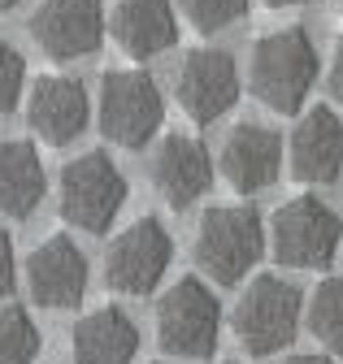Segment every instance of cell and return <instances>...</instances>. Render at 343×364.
<instances>
[{
	"label": "cell",
	"instance_id": "17",
	"mask_svg": "<svg viewBox=\"0 0 343 364\" xmlns=\"http://www.w3.org/2000/svg\"><path fill=\"white\" fill-rule=\"evenodd\" d=\"M139 351V330L117 304L92 308L88 316H78V326L70 334V355L74 364H131Z\"/></svg>",
	"mask_w": 343,
	"mask_h": 364
},
{
	"label": "cell",
	"instance_id": "7",
	"mask_svg": "<svg viewBox=\"0 0 343 364\" xmlns=\"http://www.w3.org/2000/svg\"><path fill=\"white\" fill-rule=\"evenodd\" d=\"M100 134L117 148H144L165 122V100L152 74L144 70H109L100 78Z\"/></svg>",
	"mask_w": 343,
	"mask_h": 364
},
{
	"label": "cell",
	"instance_id": "22",
	"mask_svg": "<svg viewBox=\"0 0 343 364\" xmlns=\"http://www.w3.org/2000/svg\"><path fill=\"white\" fill-rule=\"evenodd\" d=\"M22 87H26V61L9 39H0V113H9L22 100Z\"/></svg>",
	"mask_w": 343,
	"mask_h": 364
},
{
	"label": "cell",
	"instance_id": "13",
	"mask_svg": "<svg viewBox=\"0 0 343 364\" xmlns=\"http://www.w3.org/2000/svg\"><path fill=\"white\" fill-rule=\"evenodd\" d=\"M287 169L295 182H334L343 173V117L330 105H313L287 139Z\"/></svg>",
	"mask_w": 343,
	"mask_h": 364
},
{
	"label": "cell",
	"instance_id": "11",
	"mask_svg": "<svg viewBox=\"0 0 343 364\" xmlns=\"http://www.w3.org/2000/svg\"><path fill=\"white\" fill-rule=\"evenodd\" d=\"M26 287L39 308H78L88 295V256L78 252L70 235H48L26 256Z\"/></svg>",
	"mask_w": 343,
	"mask_h": 364
},
{
	"label": "cell",
	"instance_id": "21",
	"mask_svg": "<svg viewBox=\"0 0 343 364\" xmlns=\"http://www.w3.org/2000/svg\"><path fill=\"white\" fill-rule=\"evenodd\" d=\"M179 5H183V18L200 35H218L248 18V0H179Z\"/></svg>",
	"mask_w": 343,
	"mask_h": 364
},
{
	"label": "cell",
	"instance_id": "5",
	"mask_svg": "<svg viewBox=\"0 0 343 364\" xmlns=\"http://www.w3.org/2000/svg\"><path fill=\"white\" fill-rule=\"evenodd\" d=\"M126 204V173L113 165L109 152H83L61 169L57 208L70 225L88 235H105Z\"/></svg>",
	"mask_w": 343,
	"mask_h": 364
},
{
	"label": "cell",
	"instance_id": "25",
	"mask_svg": "<svg viewBox=\"0 0 343 364\" xmlns=\"http://www.w3.org/2000/svg\"><path fill=\"white\" fill-rule=\"evenodd\" d=\"M287 364H330V355H317V351H309V355H291Z\"/></svg>",
	"mask_w": 343,
	"mask_h": 364
},
{
	"label": "cell",
	"instance_id": "29",
	"mask_svg": "<svg viewBox=\"0 0 343 364\" xmlns=\"http://www.w3.org/2000/svg\"><path fill=\"white\" fill-rule=\"evenodd\" d=\"M231 364H235V360H231Z\"/></svg>",
	"mask_w": 343,
	"mask_h": 364
},
{
	"label": "cell",
	"instance_id": "14",
	"mask_svg": "<svg viewBox=\"0 0 343 364\" xmlns=\"http://www.w3.org/2000/svg\"><path fill=\"white\" fill-rule=\"evenodd\" d=\"M148 173H152V187L161 191V200L183 213L213 187V156L191 134H165L152 152Z\"/></svg>",
	"mask_w": 343,
	"mask_h": 364
},
{
	"label": "cell",
	"instance_id": "1",
	"mask_svg": "<svg viewBox=\"0 0 343 364\" xmlns=\"http://www.w3.org/2000/svg\"><path fill=\"white\" fill-rule=\"evenodd\" d=\"M317 82V48L305 26H283L252 43L248 87L274 113H300Z\"/></svg>",
	"mask_w": 343,
	"mask_h": 364
},
{
	"label": "cell",
	"instance_id": "8",
	"mask_svg": "<svg viewBox=\"0 0 343 364\" xmlns=\"http://www.w3.org/2000/svg\"><path fill=\"white\" fill-rule=\"evenodd\" d=\"M174 260V239L157 217L131 221L105 247V282L117 295H152Z\"/></svg>",
	"mask_w": 343,
	"mask_h": 364
},
{
	"label": "cell",
	"instance_id": "18",
	"mask_svg": "<svg viewBox=\"0 0 343 364\" xmlns=\"http://www.w3.org/2000/svg\"><path fill=\"white\" fill-rule=\"evenodd\" d=\"M48 191L44 161L31 139H0V213L26 221Z\"/></svg>",
	"mask_w": 343,
	"mask_h": 364
},
{
	"label": "cell",
	"instance_id": "2",
	"mask_svg": "<svg viewBox=\"0 0 343 364\" xmlns=\"http://www.w3.org/2000/svg\"><path fill=\"white\" fill-rule=\"evenodd\" d=\"M265 256V221L252 204H213L196 230V264L218 287H235Z\"/></svg>",
	"mask_w": 343,
	"mask_h": 364
},
{
	"label": "cell",
	"instance_id": "20",
	"mask_svg": "<svg viewBox=\"0 0 343 364\" xmlns=\"http://www.w3.org/2000/svg\"><path fill=\"white\" fill-rule=\"evenodd\" d=\"M39 355V326L22 304L0 308V364H35Z\"/></svg>",
	"mask_w": 343,
	"mask_h": 364
},
{
	"label": "cell",
	"instance_id": "19",
	"mask_svg": "<svg viewBox=\"0 0 343 364\" xmlns=\"http://www.w3.org/2000/svg\"><path fill=\"white\" fill-rule=\"evenodd\" d=\"M309 334L326 351H343V273H330L313 287L309 299Z\"/></svg>",
	"mask_w": 343,
	"mask_h": 364
},
{
	"label": "cell",
	"instance_id": "12",
	"mask_svg": "<svg viewBox=\"0 0 343 364\" xmlns=\"http://www.w3.org/2000/svg\"><path fill=\"white\" fill-rule=\"evenodd\" d=\"M92 117V100H88V87L70 74H44L31 96H26V122L44 144L65 148L74 144L83 130H88Z\"/></svg>",
	"mask_w": 343,
	"mask_h": 364
},
{
	"label": "cell",
	"instance_id": "24",
	"mask_svg": "<svg viewBox=\"0 0 343 364\" xmlns=\"http://www.w3.org/2000/svg\"><path fill=\"white\" fill-rule=\"evenodd\" d=\"M330 91H334V100L343 105V39L334 43V61H330Z\"/></svg>",
	"mask_w": 343,
	"mask_h": 364
},
{
	"label": "cell",
	"instance_id": "23",
	"mask_svg": "<svg viewBox=\"0 0 343 364\" xmlns=\"http://www.w3.org/2000/svg\"><path fill=\"white\" fill-rule=\"evenodd\" d=\"M14 282H18V264H14V239L9 230H0V299L14 295Z\"/></svg>",
	"mask_w": 343,
	"mask_h": 364
},
{
	"label": "cell",
	"instance_id": "10",
	"mask_svg": "<svg viewBox=\"0 0 343 364\" xmlns=\"http://www.w3.org/2000/svg\"><path fill=\"white\" fill-rule=\"evenodd\" d=\"M174 96L183 105V113L196 126H213L218 117H226L239 100V70L235 57L222 48H196L183 57L179 65V82Z\"/></svg>",
	"mask_w": 343,
	"mask_h": 364
},
{
	"label": "cell",
	"instance_id": "4",
	"mask_svg": "<svg viewBox=\"0 0 343 364\" xmlns=\"http://www.w3.org/2000/svg\"><path fill=\"white\" fill-rule=\"evenodd\" d=\"M222 338V304L200 278H179L157 299V343L165 355L209 360Z\"/></svg>",
	"mask_w": 343,
	"mask_h": 364
},
{
	"label": "cell",
	"instance_id": "26",
	"mask_svg": "<svg viewBox=\"0 0 343 364\" xmlns=\"http://www.w3.org/2000/svg\"><path fill=\"white\" fill-rule=\"evenodd\" d=\"M274 9H291V5H309V0H270Z\"/></svg>",
	"mask_w": 343,
	"mask_h": 364
},
{
	"label": "cell",
	"instance_id": "16",
	"mask_svg": "<svg viewBox=\"0 0 343 364\" xmlns=\"http://www.w3.org/2000/svg\"><path fill=\"white\" fill-rule=\"evenodd\" d=\"M109 26L117 48L135 61H152L179 43V18L169 0H117Z\"/></svg>",
	"mask_w": 343,
	"mask_h": 364
},
{
	"label": "cell",
	"instance_id": "6",
	"mask_svg": "<svg viewBox=\"0 0 343 364\" xmlns=\"http://www.w3.org/2000/svg\"><path fill=\"white\" fill-rule=\"evenodd\" d=\"M270 243L274 260L287 269H326L343 243V217L317 196H295L278 204L270 221Z\"/></svg>",
	"mask_w": 343,
	"mask_h": 364
},
{
	"label": "cell",
	"instance_id": "3",
	"mask_svg": "<svg viewBox=\"0 0 343 364\" xmlns=\"http://www.w3.org/2000/svg\"><path fill=\"white\" fill-rule=\"evenodd\" d=\"M300 291L278 273H256L235 304V338L248 355H278L300 334Z\"/></svg>",
	"mask_w": 343,
	"mask_h": 364
},
{
	"label": "cell",
	"instance_id": "9",
	"mask_svg": "<svg viewBox=\"0 0 343 364\" xmlns=\"http://www.w3.org/2000/svg\"><path fill=\"white\" fill-rule=\"evenodd\" d=\"M31 39L48 61H83L105 43L100 0H39L31 14Z\"/></svg>",
	"mask_w": 343,
	"mask_h": 364
},
{
	"label": "cell",
	"instance_id": "27",
	"mask_svg": "<svg viewBox=\"0 0 343 364\" xmlns=\"http://www.w3.org/2000/svg\"><path fill=\"white\" fill-rule=\"evenodd\" d=\"M22 5V0H0V9H18Z\"/></svg>",
	"mask_w": 343,
	"mask_h": 364
},
{
	"label": "cell",
	"instance_id": "28",
	"mask_svg": "<svg viewBox=\"0 0 343 364\" xmlns=\"http://www.w3.org/2000/svg\"><path fill=\"white\" fill-rule=\"evenodd\" d=\"M339 9H343V0H339Z\"/></svg>",
	"mask_w": 343,
	"mask_h": 364
},
{
	"label": "cell",
	"instance_id": "15",
	"mask_svg": "<svg viewBox=\"0 0 343 364\" xmlns=\"http://www.w3.org/2000/svg\"><path fill=\"white\" fill-rule=\"evenodd\" d=\"M283 134L270 130V126H256V122H239L231 134H226V144H222V178L231 182L235 191L243 196H256V191H265L270 182L283 173Z\"/></svg>",
	"mask_w": 343,
	"mask_h": 364
}]
</instances>
